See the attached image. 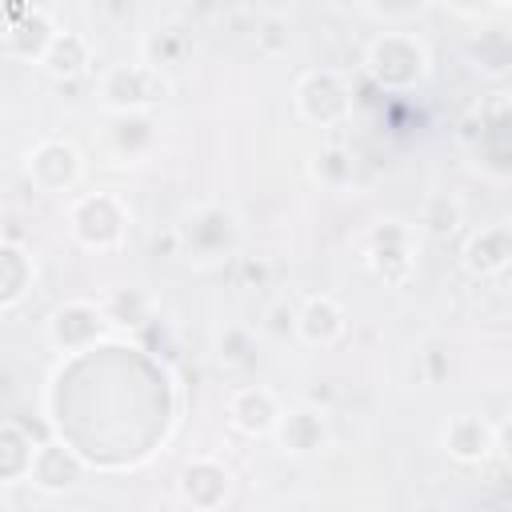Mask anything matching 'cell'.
<instances>
[{
	"instance_id": "obj_1",
	"label": "cell",
	"mask_w": 512,
	"mask_h": 512,
	"mask_svg": "<svg viewBox=\"0 0 512 512\" xmlns=\"http://www.w3.org/2000/svg\"><path fill=\"white\" fill-rule=\"evenodd\" d=\"M368 68L376 72L380 84L408 88V84H416L428 72V56H424L420 40H412V36H384V40L372 44Z\"/></svg>"
},
{
	"instance_id": "obj_2",
	"label": "cell",
	"mask_w": 512,
	"mask_h": 512,
	"mask_svg": "<svg viewBox=\"0 0 512 512\" xmlns=\"http://www.w3.org/2000/svg\"><path fill=\"white\" fill-rule=\"evenodd\" d=\"M72 224L88 248H112L120 240V228H124V208L108 192H96L72 208Z\"/></svg>"
},
{
	"instance_id": "obj_3",
	"label": "cell",
	"mask_w": 512,
	"mask_h": 512,
	"mask_svg": "<svg viewBox=\"0 0 512 512\" xmlns=\"http://www.w3.org/2000/svg\"><path fill=\"white\" fill-rule=\"evenodd\" d=\"M164 96V80L144 68V64H128V68H112L104 76V104L128 112V108H144L152 100Z\"/></svg>"
},
{
	"instance_id": "obj_4",
	"label": "cell",
	"mask_w": 512,
	"mask_h": 512,
	"mask_svg": "<svg viewBox=\"0 0 512 512\" xmlns=\"http://www.w3.org/2000/svg\"><path fill=\"white\" fill-rule=\"evenodd\" d=\"M28 476L48 488V492H60V488H72L80 480V460L72 452H64L60 444H44V448H32V468Z\"/></svg>"
},
{
	"instance_id": "obj_5",
	"label": "cell",
	"mask_w": 512,
	"mask_h": 512,
	"mask_svg": "<svg viewBox=\"0 0 512 512\" xmlns=\"http://www.w3.org/2000/svg\"><path fill=\"white\" fill-rule=\"evenodd\" d=\"M276 420H280V408H276L268 388H244V392L232 396V424L240 432L260 436V432H272Z\"/></svg>"
},
{
	"instance_id": "obj_6",
	"label": "cell",
	"mask_w": 512,
	"mask_h": 512,
	"mask_svg": "<svg viewBox=\"0 0 512 512\" xmlns=\"http://www.w3.org/2000/svg\"><path fill=\"white\" fill-rule=\"evenodd\" d=\"M180 492L200 508H216L228 496V468H220L216 460H196L184 468Z\"/></svg>"
},
{
	"instance_id": "obj_7",
	"label": "cell",
	"mask_w": 512,
	"mask_h": 512,
	"mask_svg": "<svg viewBox=\"0 0 512 512\" xmlns=\"http://www.w3.org/2000/svg\"><path fill=\"white\" fill-rule=\"evenodd\" d=\"M100 324H104V316L92 304H68L52 316V340L64 348H84L88 340H96Z\"/></svg>"
},
{
	"instance_id": "obj_8",
	"label": "cell",
	"mask_w": 512,
	"mask_h": 512,
	"mask_svg": "<svg viewBox=\"0 0 512 512\" xmlns=\"http://www.w3.org/2000/svg\"><path fill=\"white\" fill-rule=\"evenodd\" d=\"M508 256H512V244H508V232L504 228H484L480 236H472L464 260L476 276H496L508 268Z\"/></svg>"
},
{
	"instance_id": "obj_9",
	"label": "cell",
	"mask_w": 512,
	"mask_h": 512,
	"mask_svg": "<svg viewBox=\"0 0 512 512\" xmlns=\"http://www.w3.org/2000/svg\"><path fill=\"white\" fill-rule=\"evenodd\" d=\"M444 448L456 456V460H484L488 448H492V432L484 420L476 416H456L448 428H444Z\"/></svg>"
},
{
	"instance_id": "obj_10",
	"label": "cell",
	"mask_w": 512,
	"mask_h": 512,
	"mask_svg": "<svg viewBox=\"0 0 512 512\" xmlns=\"http://www.w3.org/2000/svg\"><path fill=\"white\" fill-rule=\"evenodd\" d=\"M296 332L308 344H332L344 332V316L328 296H320V300H308L304 312H296Z\"/></svg>"
},
{
	"instance_id": "obj_11",
	"label": "cell",
	"mask_w": 512,
	"mask_h": 512,
	"mask_svg": "<svg viewBox=\"0 0 512 512\" xmlns=\"http://www.w3.org/2000/svg\"><path fill=\"white\" fill-rule=\"evenodd\" d=\"M276 428H280V440H284L288 452H312L324 440V420L312 408H296V412L280 416Z\"/></svg>"
},
{
	"instance_id": "obj_12",
	"label": "cell",
	"mask_w": 512,
	"mask_h": 512,
	"mask_svg": "<svg viewBox=\"0 0 512 512\" xmlns=\"http://www.w3.org/2000/svg\"><path fill=\"white\" fill-rule=\"evenodd\" d=\"M28 172L44 184L48 180V172H60V184L68 188L72 180H76V172H80V160H76V152L68 148V144H40L32 156H28Z\"/></svg>"
},
{
	"instance_id": "obj_13",
	"label": "cell",
	"mask_w": 512,
	"mask_h": 512,
	"mask_svg": "<svg viewBox=\"0 0 512 512\" xmlns=\"http://www.w3.org/2000/svg\"><path fill=\"white\" fill-rule=\"evenodd\" d=\"M40 60L48 64V72H52V76H76V72L88 64V48H84V40H80V36H72V32H64V36H60V32H56Z\"/></svg>"
},
{
	"instance_id": "obj_14",
	"label": "cell",
	"mask_w": 512,
	"mask_h": 512,
	"mask_svg": "<svg viewBox=\"0 0 512 512\" xmlns=\"http://www.w3.org/2000/svg\"><path fill=\"white\" fill-rule=\"evenodd\" d=\"M32 468V448L16 428H0V480L28 476Z\"/></svg>"
},
{
	"instance_id": "obj_15",
	"label": "cell",
	"mask_w": 512,
	"mask_h": 512,
	"mask_svg": "<svg viewBox=\"0 0 512 512\" xmlns=\"http://www.w3.org/2000/svg\"><path fill=\"white\" fill-rule=\"evenodd\" d=\"M424 224H428V232H436V236L456 232V224H460V204L448 200V196H432V200H428V212H424Z\"/></svg>"
},
{
	"instance_id": "obj_16",
	"label": "cell",
	"mask_w": 512,
	"mask_h": 512,
	"mask_svg": "<svg viewBox=\"0 0 512 512\" xmlns=\"http://www.w3.org/2000/svg\"><path fill=\"white\" fill-rule=\"evenodd\" d=\"M272 328H276V332H284V328L292 332V328H296V312H292V308H272Z\"/></svg>"
},
{
	"instance_id": "obj_17",
	"label": "cell",
	"mask_w": 512,
	"mask_h": 512,
	"mask_svg": "<svg viewBox=\"0 0 512 512\" xmlns=\"http://www.w3.org/2000/svg\"><path fill=\"white\" fill-rule=\"evenodd\" d=\"M492 4H504V0H492Z\"/></svg>"
}]
</instances>
